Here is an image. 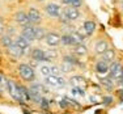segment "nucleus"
Instances as JSON below:
<instances>
[{"instance_id": "1", "label": "nucleus", "mask_w": 123, "mask_h": 114, "mask_svg": "<svg viewBox=\"0 0 123 114\" xmlns=\"http://www.w3.org/2000/svg\"><path fill=\"white\" fill-rule=\"evenodd\" d=\"M7 92L9 93V96L13 98L17 104L20 105H24L25 101L22 98L21 93H20V88H18V84H16L13 80H8V87H7Z\"/></svg>"}, {"instance_id": "2", "label": "nucleus", "mask_w": 123, "mask_h": 114, "mask_svg": "<svg viewBox=\"0 0 123 114\" xmlns=\"http://www.w3.org/2000/svg\"><path fill=\"white\" fill-rule=\"evenodd\" d=\"M18 74L25 81H28V83H31V81H34V79H36L34 68L30 67L29 64H26V63H21L18 66Z\"/></svg>"}, {"instance_id": "3", "label": "nucleus", "mask_w": 123, "mask_h": 114, "mask_svg": "<svg viewBox=\"0 0 123 114\" xmlns=\"http://www.w3.org/2000/svg\"><path fill=\"white\" fill-rule=\"evenodd\" d=\"M110 77L114 81H119L123 79V66L118 62H113L110 64Z\"/></svg>"}, {"instance_id": "4", "label": "nucleus", "mask_w": 123, "mask_h": 114, "mask_svg": "<svg viewBox=\"0 0 123 114\" xmlns=\"http://www.w3.org/2000/svg\"><path fill=\"white\" fill-rule=\"evenodd\" d=\"M45 83L50 87H54V88H63V87L67 85V81L62 76H55V75H50L47 77H45Z\"/></svg>"}, {"instance_id": "5", "label": "nucleus", "mask_w": 123, "mask_h": 114, "mask_svg": "<svg viewBox=\"0 0 123 114\" xmlns=\"http://www.w3.org/2000/svg\"><path fill=\"white\" fill-rule=\"evenodd\" d=\"M45 41L49 46L51 47H55V46L60 45V36L56 33H47L45 37Z\"/></svg>"}, {"instance_id": "6", "label": "nucleus", "mask_w": 123, "mask_h": 114, "mask_svg": "<svg viewBox=\"0 0 123 114\" xmlns=\"http://www.w3.org/2000/svg\"><path fill=\"white\" fill-rule=\"evenodd\" d=\"M16 21H17V24H20L21 26H24V28L30 25V20H29L28 13L22 12V11H20V12L16 13Z\"/></svg>"}, {"instance_id": "7", "label": "nucleus", "mask_w": 123, "mask_h": 114, "mask_svg": "<svg viewBox=\"0 0 123 114\" xmlns=\"http://www.w3.org/2000/svg\"><path fill=\"white\" fill-rule=\"evenodd\" d=\"M109 71H110V63L105 62V60H99V62L96 64V72H97L99 76L106 75Z\"/></svg>"}, {"instance_id": "8", "label": "nucleus", "mask_w": 123, "mask_h": 114, "mask_svg": "<svg viewBox=\"0 0 123 114\" xmlns=\"http://www.w3.org/2000/svg\"><path fill=\"white\" fill-rule=\"evenodd\" d=\"M46 12H47L49 16H51V17H59L60 16V13H62V11H60V7L59 5H56V4H47L46 5Z\"/></svg>"}, {"instance_id": "9", "label": "nucleus", "mask_w": 123, "mask_h": 114, "mask_svg": "<svg viewBox=\"0 0 123 114\" xmlns=\"http://www.w3.org/2000/svg\"><path fill=\"white\" fill-rule=\"evenodd\" d=\"M64 14H66V17L69 20V21H72V20H76L79 16H80V12H79V9L77 8H75V7H68V8H66V9L63 11Z\"/></svg>"}, {"instance_id": "10", "label": "nucleus", "mask_w": 123, "mask_h": 114, "mask_svg": "<svg viewBox=\"0 0 123 114\" xmlns=\"http://www.w3.org/2000/svg\"><path fill=\"white\" fill-rule=\"evenodd\" d=\"M29 90L36 92V93H38V95H41V96H45V95H47V93H49V89L46 88L45 85L39 84V83H33L30 85V88H29Z\"/></svg>"}, {"instance_id": "11", "label": "nucleus", "mask_w": 123, "mask_h": 114, "mask_svg": "<svg viewBox=\"0 0 123 114\" xmlns=\"http://www.w3.org/2000/svg\"><path fill=\"white\" fill-rule=\"evenodd\" d=\"M14 43H16L17 46H18L21 50H24L25 52L30 49V42H29L26 38H24L22 36H20V37H17L16 39H14Z\"/></svg>"}, {"instance_id": "12", "label": "nucleus", "mask_w": 123, "mask_h": 114, "mask_svg": "<svg viewBox=\"0 0 123 114\" xmlns=\"http://www.w3.org/2000/svg\"><path fill=\"white\" fill-rule=\"evenodd\" d=\"M21 36L26 38V39L29 41V42H31V41H34L36 39V34H34V26H25L24 28V30H22V33H21Z\"/></svg>"}, {"instance_id": "13", "label": "nucleus", "mask_w": 123, "mask_h": 114, "mask_svg": "<svg viewBox=\"0 0 123 114\" xmlns=\"http://www.w3.org/2000/svg\"><path fill=\"white\" fill-rule=\"evenodd\" d=\"M28 16H29V20H30V24H38L41 21V13L36 8H30L28 12Z\"/></svg>"}, {"instance_id": "14", "label": "nucleus", "mask_w": 123, "mask_h": 114, "mask_svg": "<svg viewBox=\"0 0 123 114\" xmlns=\"http://www.w3.org/2000/svg\"><path fill=\"white\" fill-rule=\"evenodd\" d=\"M30 57L37 62H45V50L42 49H33Z\"/></svg>"}, {"instance_id": "15", "label": "nucleus", "mask_w": 123, "mask_h": 114, "mask_svg": "<svg viewBox=\"0 0 123 114\" xmlns=\"http://www.w3.org/2000/svg\"><path fill=\"white\" fill-rule=\"evenodd\" d=\"M71 84L74 87H77V88H83L85 87V79L83 77V76H72L71 77Z\"/></svg>"}, {"instance_id": "16", "label": "nucleus", "mask_w": 123, "mask_h": 114, "mask_svg": "<svg viewBox=\"0 0 123 114\" xmlns=\"http://www.w3.org/2000/svg\"><path fill=\"white\" fill-rule=\"evenodd\" d=\"M114 59H115V51L111 50V49H107V50L102 54V60H105V62H107V63L114 62Z\"/></svg>"}, {"instance_id": "17", "label": "nucleus", "mask_w": 123, "mask_h": 114, "mask_svg": "<svg viewBox=\"0 0 123 114\" xmlns=\"http://www.w3.org/2000/svg\"><path fill=\"white\" fill-rule=\"evenodd\" d=\"M109 49V45H107V42L106 41H104V39H101V41H98L97 43H96V51L98 52V54H104L105 51Z\"/></svg>"}, {"instance_id": "18", "label": "nucleus", "mask_w": 123, "mask_h": 114, "mask_svg": "<svg viewBox=\"0 0 123 114\" xmlns=\"http://www.w3.org/2000/svg\"><path fill=\"white\" fill-rule=\"evenodd\" d=\"M114 83L115 81L113 80V79L110 77V76H107V77H101V84H102V87H105L106 89H109L111 90L114 88Z\"/></svg>"}, {"instance_id": "19", "label": "nucleus", "mask_w": 123, "mask_h": 114, "mask_svg": "<svg viewBox=\"0 0 123 114\" xmlns=\"http://www.w3.org/2000/svg\"><path fill=\"white\" fill-rule=\"evenodd\" d=\"M8 50H9V52L12 55H14V57H22V55L25 54V51L21 50V49L16 45V43H13L12 46H9V47H8Z\"/></svg>"}, {"instance_id": "20", "label": "nucleus", "mask_w": 123, "mask_h": 114, "mask_svg": "<svg viewBox=\"0 0 123 114\" xmlns=\"http://www.w3.org/2000/svg\"><path fill=\"white\" fill-rule=\"evenodd\" d=\"M94 29H96V22H93V21H85V22H84V30H85L86 36L93 34Z\"/></svg>"}, {"instance_id": "21", "label": "nucleus", "mask_w": 123, "mask_h": 114, "mask_svg": "<svg viewBox=\"0 0 123 114\" xmlns=\"http://www.w3.org/2000/svg\"><path fill=\"white\" fill-rule=\"evenodd\" d=\"M69 36L72 37V41H74L75 46H76V45H83V42H84V36H81V34L77 33V32H74V33H71Z\"/></svg>"}, {"instance_id": "22", "label": "nucleus", "mask_w": 123, "mask_h": 114, "mask_svg": "<svg viewBox=\"0 0 123 114\" xmlns=\"http://www.w3.org/2000/svg\"><path fill=\"white\" fill-rule=\"evenodd\" d=\"M74 52H75L76 55H80V57H83V55H86V54H88V49H86L84 45H76Z\"/></svg>"}, {"instance_id": "23", "label": "nucleus", "mask_w": 123, "mask_h": 114, "mask_svg": "<svg viewBox=\"0 0 123 114\" xmlns=\"http://www.w3.org/2000/svg\"><path fill=\"white\" fill-rule=\"evenodd\" d=\"M58 57V52L55 50H45V62H50V60L55 59Z\"/></svg>"}, {"instance_id": "24", "label": "nucleus", "mask_w": 123, "mask_h": 114, "mask_svg": "<svg viewBox=\"0 0 123 114\" xmlns=\"http://www.w3.org/2000/svg\"><path fill=\"white\" fill-rule=\"evenodd\" d=\"M60 42L66 46H75L74 41H72V37L69 34H66V36H62L60 37Z\"/></svg>"}, {"instance_id": "25", "label": "nucleus", "mask_w": 123, "mask_h": 114, "mask_svg": "<svg viewBox=\"0 0 123 114\" xmlns=\"http://www.w3.org/2000/svg\"><path fill=\"white\" fill-rule=\"evenodd\" d=\"M34 34H36V39H43L46 37V32L43 28H34Z\"/></svg>"}, {"instance_id": "26", "label": "nucleus", "mask_w": 123, "mask_h": 114, "mask_svg": "<svg viewBox=\"0 0 123 114\" xmlns=\"http://www.w3.org/2000/svg\"><path fill=\"white\" fill-rule=\"evenodd\" d=\"M1 43H3V45H4L7 49H8L9 46H12L13 43H14V41H13L9 36H4V37L1 38Z\"/></svg>"}, {"instance_id": "27", "label": "nucleus", "mask_w": 123, "mask_h": 114, "mask_svg": "<svg viewBox=\"0 0 123 114\" xmlns=\"http://www.w3.org/2000/svg\"><path fill=\"white\" fill-rule=\"evenodd\" d=\"M50 104H51V102H50L47 98L43 96L42 100H41V102H39V106H41V109H42V110H49L50 109Z\"/></svg>"}, {"instance_id": "28", "label": "nucleus", "mask_w": 123, "mask_h": 114, "mask_svg": "<svg viewBox=\"0 0 123 114\" xmlns=\"http://www.w3.org/2000/svg\"><path fill=\"white\" fill-rule=\"evenodd\" d=\"M64 62L72 64V66H75V64H79V66H80V62H79L75 57H72V55H66V57H64Z\"/></svg>"}, {"instance_id": "29", "label": "nucleus", "mask_w": 123, "mask_h": 114, "mask_svg": "<svg viewBox=\"0 0 123 114\" xmlns=\"http://www.w3.org/2000/svg\"><path fill=\"white\" fill-rule=\"evenodd\" d=\"M71 92H72V95H75V96H81V97H84V96H85L84 89L83 88H77V87H72Z\"/></svg>"}, {"instance_id": "30", "label": "nucleus", "mask_w": 123, "mask_h": 114, "mask_svg": "<svg viewBox=\"0 0 123 114\" xmlns=\"http://www.w3.org/2000/svg\"><path fill=\"white\" fill-rule=\"evenodd\" d=\"M64 98L67 100V102H68V105H69V106L75 108V109H80V108H81V105L79 104V102L76 101V100H71V98H68V97H64Z\"/></svg>"}, {"instance_id": "31", "label": "nucleus", "mask_w": 123, "mask_h": 114, "mask_svg": "<svg viewBox=\"0 0 123 114\" xmlns=\"http://www.w3.org/2000/svg\"><path fill=\"white\" fill-rule=\"evenodd\" d=\"M41 74H42L45 77L51 75V71H50V66H41Z\"/></svg>"}, {"instance_id": "32", "label": "nucleus", "mask_w": 123, "mask_h": 114, "mask_svg": "<svg viewBox=\"0 0 123 114\" xmlns=\"http://www.w3.org/2000/svg\"><path fill=\"white\" fill-rule=\"evenodd\" d=\"M50 71H51V75L60 76V71H62V68H59L58 66H50Z\"/></svg>"}, {"instance_id": "33", "label": "nucleus", "mask_w": 123, "mask_h": 114, "mask_svg": "<svg viewBox=\"0 0 123 114\" xmlns=\"http://www.w3.org/2000/svg\"><path fill=\"white\" fill-rule=\"evenodd\" d=\"M72 68H74V66H72V64H69V63H67V62H63V64H62V70H63L64 72L71 71Z\"/></svg>"}, {"instance_id": "34", "label": "nucleus", "mask_w": 123, "mask_h": 114, "mask_svg": "<svg viewBox=\"0 0 123 114\" xmlns=\"http://www.w3.org/2000/svg\"><path fill=\"white\" fill-rule=\"evenodd\" d=\"M59 106L62 109H67V108H69V105H68L66 98H62V100H59Z\"/></svg>"}, {"instance_id": "35", "label": "nucleus", "mask_w": 123, "mask_h": 114, "mask_svg": "<svg viewBox=\"0 0 123 114\" xmlns=\"http://www.w3.org/2000/svg\"><path fill=\"white\" fill-rule=\"evenodd\" d=\"M113 101L114 100H113V97H111V96H105V97H104V104L105 105H110Z\"/></svg>"}, {"instance_id": "36", "label": "nucleus", "mask_w": 123, "mask_h": 114, "mask_svg": "<svg viewBox=\"0 0 123 114\" xmlns=\"http://www.w3.org/2000/svg\"><path fill=\"white\" fill-rule=\"evenodd\" d=\"M81 4H83V1H81V0H72V1H71V5H72V7H75V8L80 7Z\"/></svg>"}, {"instance_id": "37", "label": "nucleus", "mask_w": 123, "mask_h": 114, "mask_svg": "<svg viewBox=\"0 0 123 114\" xmlns=\"http://www.w3.org/2000/svg\"><path fill=\"white\" fill-rule=\"evenodd\" d=\"M0 33H3V21H1V19H0Z\"/></svg>"}, {"instance_id": "38", "label": "nucleus", "mask_w": 123, "mask_h": 114, "mask_svg": "<svg viewBox=\"0 0 123 114\" xmlns=\"http://www.w3.org/2000/svg\"><path fill=\"white\" fill-rule=\"evenodd\" d=\"M71 1H72V0H63L64 4H71Z\"/></svg>"}, {"instance_id": "39", "label": "nucleus", "mask_w": 123, "mask_h": 114, "mask_svg": "<svg viewBox=\"0 0 123 114\" xmlns=\"http://www.w3.org/2000/svg\"><path fill=\"white\" fill-rule=\"evenodd\" d=\"M24 114H31V112H29V110H26V109H24Z\"/></svg>"}, {"instance_id": "40", "label": "nucleus", "mask_w": 123, "mask_h": 114, "mask_svg": "<svg viewBox=\"0 0 123 114\" xmlns=\"http://www.w3.org/2000/svg\"><path fill=\"white\" fill-rule=\"evenodd\" d=\"M3 77H4V75H3V74H1V71H0V81L3 80Z\"/></svg>"}, {"instance_id": "41", "label": "nucleus", "mask_w": 123, "mask_h": 114, "mask_svg": "<svg viewBox=\"0 0 123 114\" xmlns=\"http://www.w3.org/2000/svg\"><path fill=\"white\" fill-rule=\"evenodd\" d=\"M122 8H123V1H122Z\"/></svg>"}]
</instances>
